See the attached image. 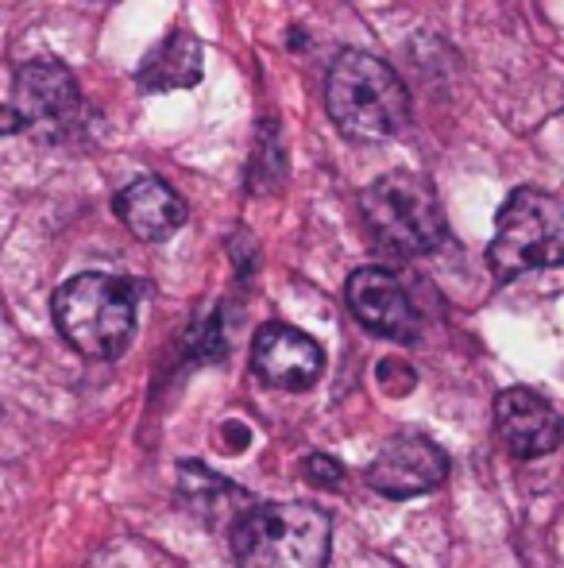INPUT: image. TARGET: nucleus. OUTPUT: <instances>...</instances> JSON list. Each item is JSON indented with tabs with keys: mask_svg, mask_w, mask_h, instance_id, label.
Segmentation results:
<instances>
[{
	"mask_svg": "<svg viewBox=\"0 0 564 568\" xmlns=\"http://www.w3.org/2000/svg\"><path fill=\"white\" fill-rule=\"evenodd\" d=\"M329 120L352 140H394L410 124V93L383 59L340 51L325 78Z\"/></svg>",
	"mask_w": 564,
	"mask_h": 568,
	"instance_id": "f257e3e1",
	"label": "nucleus"
},
{
	"mask_svg": "<svg viewBox=\"0 0 564 568\" xmlns=\"http://www.w3.org/2000/svg\"><path fill=\"white\" fill-rule=\"evenodd\" d=\"M228 546L240 568H325L332 546L329 510L314 503H259L233 523Z\"/></svg>",
	"mask_w": 564,
	"mask_h": 568,
	"instance_id": "f03ea898",
	"label": "nucleus"
},
{
	"mask_svg": "<svg viewBox=\"0 0 564 568\" xmlns=\"http://www.w3.org/2000/svg\"><path fill=\"white\" fill-rule=\"evenodd\" d=\"M62 341L90 359H116L136 337V286L116 275H74L54 294Z\"/></svg>",
	"mask_w": 564,
	"mask_h": 568,
	"instance_id": "7ed1b4c3",
	"label": "nucleus"
},
{
	"mask_svg": "<svg viewBox=\"0 0 564 568\" xmlns=\"http://www.w3.org/2000/svg\"><path fill=\"white\" fill-rule=\"evenodd\" d=\"M360 213L376 244L391 247L394 255H429L449 240L441 202L418 174L394 171L376 179L360 194Z\"/></svg>",
	"mask_w": 564,
	"mask_h": 568,
	"instance_id": "20e7f679",
	"label": "nucleus"
},
{
	"mask_svg": "<svg viewBox=\"0 0 564 568\" xmlns=\"http://www.w3.org/2000/svg\"><path fill=\"white\" fill-rule=\"evenodd\" d=\"M564 263V205L545 190L519 186L499 210L495 240L488 247V267L499 283L526 271Z\"/></svg>",
	"mask_w": 564,
	"mask_h": 568,
	"instance_id": "39448f33",
	"label": "nucleus"
},
{
	"mask_svg": "<svg viewBox=\"0 0 564 568\" xmlns=\"http://www.w3.org/2000/svg\"><path fill=\"white\" fill-rule=\"evenodd\" d=\"M12 98L23 128H31L43 140H62L82 116V90H78L74 74L54 59L23 62L12 82Z\"/></svg>",
	"mask_w": 564,
	"mask_h": 568,
	"instance_id": "423d86ee",
	"label": "nucleus"
},
{
	"mask_svg": "<svg viewBox=\"0 0 564 568\" xmlns=\"http://www.w3.org/2000/svg\"><path fill=\"white\" fill-rule=\"evenodd\" d=\"M444 476H449V456L441 453V445H433L422 434L391 437L376 453V460L368 464L371 491L387 495V499L429 495L444 484Z\"/></svg>",
	"mask_w": 564,
	"mask_h": 568,
	"instance_id": "0eeeda50",
	"label": "nucleus"
},
{
	"mask_svg": "<svg viewBox=\"0 0 564 568\" xmlns=\"http://www.w3.org/2000/svg\"><path fill=\"white\" fill-rule=\"evenodd\" d=\"M252 372L275 390H309L325 372V352L309 333L271 322L252 341Z\"/></svg>",
	"mask_w": 564,
	"mask_h": 568,
	"instance_id": "6e6552de",
	"label": "nucleus"
},
{
	"mask_svg": "<svg viewBox=\"0 0 564 568\" xmlns=\"http://www.w3.org/2000/svg\"><path fill=\"white\" fill-rule=\"evenodd\" d=\"M348 310L368 333L383 341H414L418 314L407 286L387 267H360L348 278Z\"/></svg>",
	"mask_w": 564,
	"mask_h": 568,
	"instance_id": "1a4fd4ad",
	"label": "nucleus"
},
{
	"mask_svg": "<svg viewBox=\"0 0 564 568\" xmlns=\"http://www.w3.org/2000/svg\"><path fill=\"white\" fill-rule=\"evenodd\" d=\"M495 429L503 437V445L519 460H537L550 456L561 445L564 426L561 414L550 406V398H542L530 387H506L495 398Z\"/></svg>",
	"mask_w": 564,
	"mask_h": 568,
	"instance_id": "9d476101",
	"label": "nucleus"
},
{
	"mask_svg": "<svg viewBox=\"0 0 564 568\" xmlns=\"http://www.w3.org/2000/svg\"><path fill=\"white\" fill-rule=\"evenodd\" d=\"M113 210H116V217L124 221V229L136 240H143V244H163V240H171L189 217L178 190H174L171 182L155 179V174L129 182V186L116 194Z\"/></svg>",
	"mask_w": 564,
	"mask_h": 568,
	"instance_id": "9b49d317",
	"label": "nucleus"
},
{
	"mask_svg": "<svg viewBox=\"0 0 564 568\" xmlns=\"http://www.w3.org/2000/svg\"><path fill=\"white\" fill-rule=\"evenodd\" d=\"M202 39L189 36L186 28H174L166 39H158L147 54H143L136 82L147 93H171V90H194L202 82Z\"/></svg>",
	"mask_w": 564,
	"mask_h": 568,
	"instance_id": "f8f14e48",
	"label": "nucleus"
},
{
	"mask_svg": "<svg viewBox=\"0 0 564 568\" xmlns=\"http://www.w3.org/2000/svg\"><path fill=\"white\" fill-rule=\"evenodd\" d=\"M286 179V151H283V135L275 124H264L256 135V155H252V171H248V186L252 194H267Z\"/></svg>",
	"mask_w": 564,
	"mask_h": 568,
	"instance_id": "ddd939ff",
	"label": "nucleus"
},
{
	"mask_svg": "<svg viewBox=\"0 0 564 568\" xmlns=\"http://www.w3.org/2000/svg\"><path fill=\"white\" fill-rule=\"evenodd\" d=\"M306 476H309V484H317V487H340V479H345V468H340V464L332 460L329 453H314L306 460Z\"/></svg>",
	"mask_w": 564,
	"mask_h": 568,
	"instance_id": "4468645a",
	"label": "nucleus"
},
{
	"mask_svg": "<svg viewBox=\"0 0 564 568\" xmlns=\"http://www.w3.org/2000/svg\"><path fill=\"white\" fill-rule=\"evenodd\" d=\"M23 132V120L12 105H0V135H16Z\"/></svg>",
	"mask_w": 564,
	"mask_h": 568,
	"instance_id": "2eb2a0df",
	"label": "nucleus"
}]
</instances>
